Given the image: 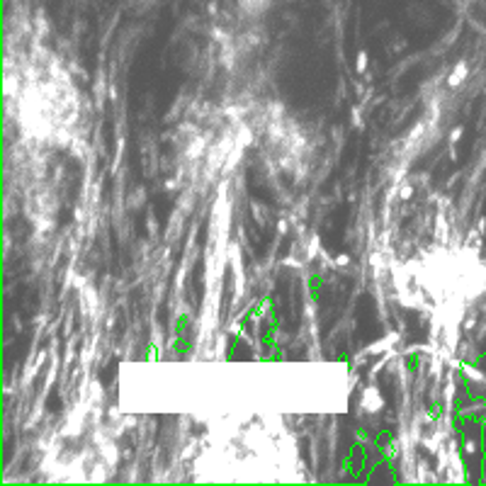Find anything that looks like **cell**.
<instances>
[{"label":"cell","instance_id":"2","mask_svg":"<svg viewBox=\"0 0 486 486\" xmlns=\"http://www.w3.org/2000/svg\"><path fill=\"white\" fill-rule=\"evenodd\" d=\"M467 73H469V68H467V64L464 61H460L457 66L452 68V73H450V78H447V88H457L460 83H462L464 78H467Z\"/></svg>","mask_w":486,"mask_h":486},{"label":"cell","instance_id":"6","mask_svg":"<svg viewBox=\"0 0 486 486\" xmlns=\"http://www.w3.org/2000/svg\"><path fill=\"white\" fill-rule=\"evenodd\" d=\"M336 260H338V265H348V255H338Z\"/></svg>","mask_w":486,"mask_h":486},{"label":"cell","instance_id":"1","mask_svg":"<svg viewBox=\"0 0 486 486\" xmlns=\"http://www.w3.org/2000/svg\"><path fill=\"white\" fill-rule=\"evenodd\" d=\"M382 394L377 391L375 387H367L362 394V401H360V406H362V411H367V413H377V411L382 409Z\"/></svg>","mask_w":486,"mask_h":486},{"label":"cell","instance_id":"4","mask_svg":"<svg viewBox=\"0 0 486 486\" xmlns=\"http://www.w3.org/2000/svg\"><path fill=\"white\" fill-rule=\"evenodd\" d=\"M367 61H370L367 51H360V54H357V58H355V66H357V71H360V73H362V71H367Z\"/></svg>","mask_w":486,"mask_h":486},{"label":"cell","instance_id":"3","mask_svg":"<svg viewBox=\"0 0 486 486\" xmlns=\"http://www.w3.org/2000/svg\"><path fill=\"white\" fill-rule=\"evenodd\" d=\"M241 8L248 15H258V12H265V8L270 5V0H238Z\"/></svg>","mask_w":486,"mask_h":486},{"label":"cell","instance_id":"5","mask_svg":"<svg viewBox=\"0 0 486 486\" xmlns=\"http://www.w3.org/2000/svg\"><path fill=\"white\" fill-rule=\"evenodd\" d=\"M462 127H457V129H452V134H450V144H457L460 141V136H462Z\"/></svg>","mask_w":486,"mask_h":486}]
</instances>
